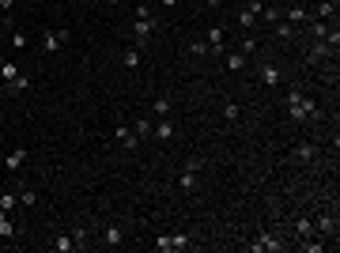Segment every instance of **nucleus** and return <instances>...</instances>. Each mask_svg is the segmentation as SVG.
<instances>
[{
	"label": "nucleus",
	"instance_id": "412c9836",
	"mask_svg": "<svg viewBox=\"0 0 340 253\" xmlns=\"http://www.w3.org/2000/svg\"><path fill=\"white\" fill-rule=\"evenodd\" d=\"M329 31H333V27H329L325 19H314V23H310V34H314V38H322V42H325V34H329Z\"/></svg>",
	"mask_w": 340,
	"mask_h": 253
},
{
	"label": "nucleus",
	"instance_id": "5701e85b",
	"mask_svg": "<svg viewBox=\"0 0 340 253\" xmlns=\"http://www.w3.org/2000/svg\"><path fill=\"white\" fill-rule=\"evenodd\" d=\"M15 235V223L8 219V212H0V238H12Z\"/></svg>",
	"mask_w": 340,
	"mask_h": 253
},
{
	"label": "nucleus",
	"instance_id": "4c0bfd02",
	"mask_svg": "<svg viewBox=\"0 0 340 253\" xmlns=\"http://www.w3.org/2000/svg\"><path fill=\"white\" fill-rule=\"evenodd\" d=\"M12 4L15 0H0V12H12Z\"/></svg>",
	"mask_w": 340,
	"mask_h": 253
},
{
	"label": "nucleus",
	"instance_id": "9d476101",
	"mask_svg": "<svg viewBox=\"0 0 340 253\" xmlns=\"http://www.w3.org/2000/svg\"><path fill=\"white\" fill-rule=\"evenodd\" d=\"M23 163H27V148H12V151H8V159H4V167L15 174L19 167H23Z\"/></svg>",
	"mask_w": 340,
	"mask_h": 253
},
{
	"label": "nucleus",
	"instance_id": "ddd939ff",
	"mask_svg": "<svg viewBox=\"0 0 340 253\" xmlns=\"http://www.w3.org/2000/svg\"><path fill=\"white\" fill-rule=\"evenodd\" d=\"M314 159H318L314 144H299V148H295V163H314Z\"/></svg>",
	"mask_w": 340,
	"mask_h": 253
},
{
	"label": "nucleus",
	"instance_id": "72a5a7b5",
	"mask_svg": "<svg viewBox=\"0 0 340 253\" xmlns=\"http://www.w3.org/2000/svg\"><path fill=\"white\" fill-rule=\"evenodd\" d=\"M303 249H306V253H322V249H325V242H314V238H303Z\"/></svg>",
	"mask_w": 340,
	"mask_h": 253
},
{
	"label": "nucleus",
	"instance_id": "b1692460",
	"mask_svg": "<svg viewBox=\"0 0 340 253\" xmlns=\"http://www.w3.org/2000/svg\"><path fill=\"white\" fill-rule=\"evenodd\" d=\"M19 204V193H0V212H12Z\"/></svg>",
	"mask_w": 340,
	"mask_h": 253
},
{
	"label": "nucleus",
	"instance_id": "4be33fe9",
	"mask_svg": "<svg viewBox=\"0 0 340 253\" xmlns=\"http://www.w3.org/2000/svg\"><path fill=\"white\" fill-rule=\"evenodd\" d=\"M238 53H242V57H250V53H257V34H246V38H242V45H238Z\"/></svg>",
	"mask_w": 340,
	"mask_h": 253
},
{
	"label": "nucleus",
	"instance_id": "aec40b11",
	"mask_svg": "<svg viewBox=\"0 0 340 253\" xmlns=\"http://www.w3.org/2000/svg\"><path fill=\"white\" fill-rule=\"evenodd\" d=\"M53 249H57V253H68V249H76L72 235H57V238H53Z\"/></svg>",
	"mask_w": 340,
	"mask_h": 253
},
{
	"label": "nucleus",
	"instance_id": "20e7f679",
	"mask_svg": "<svg viewBox=\"0 0 340 253\" xmlns=\"http://www.w3.org/2000/svg\"><path fill=\"white\" fill-rule=\"evenodd\" d=\"M250 249H254V253H280V249H284V242L272 238V235H257L254 242H250Z\"/></svg>",
	"mask_w": 340,
	"mask_h": 253
},
{
	"label": "nucleus",
	"instance_id": "2f4dec72",
	"mask_svg": "<svg viewBox=\"0 0 340 253\" xmlns=\"http://www.w3.org/2000/svg\"><path fill=\"white\" fill-rule=\"evenodd\" d=\"M189 53L193 57H208V42H189Z\"/></svg>",
	"mask_w": 340,
	"mask_h": 253
},
{
	"label": "nucleus",
	"instance_id": "f3484780",
	"mask_svg": "<svg viewBox=\"0 0 340 253\" xmlns=\"http://www.w3.org/2000/svg\"><path fill=\"white\" fill-rule=\"evenodd\" d=\"M336 50L329 42H318V45H310V61H322V57H333Z\"/></svg>",
	"mask_w": 340,
	"mask_h": 253
},
{
	"label": "nucleus",
	"instance_id": "c85d7f7f",
	"mask_svg": "<svg viewBox=\"0 0 340 253\" xmlns=\"http://www.w3.org/2000/svg\"><path fill=\"white\" fill-rule=\"evenodd\" d=\"M182 189H197V174H193V170H186V174H182Z\"/></svg>",
	"mask_w": 340,
	"mask_h": 253
},
{
	"label": "nucleus",
	"instance_id": "dca6fc26",
	"mask_svg": "<svg viewBox=\"0 0 340 253\" xmlns=\"http://www.w3.org/2000/svg\"><path fill=\"white\" fill-rule=\"evenodd\" d=\"M314 15H318V19H325V23H329V19L336 15V0H322V4L314 8Z\"/></svg>",
	"mask_w": 340,
	"mask_h": 253
},
{
	"label": "nucleus",
	"instance_id": "cd10ccee",
	"mask_svg": "<svg viewBox=\"0 0 340 253\" xmlns=\"http://www.w3.org/2000/svg\"><path fill=\"white\" fill-rule=\"evenodd\" d=\"M19 204H27V208H34V204H38V193H34V189H19Z\"/></svg>",
	"mask_w": 340,
	"mask_h": 253
},
{
	"label": "nucleus",
	"instance_id": "7c9ffc66",
	"mask_svg": "<svg viewBox=\"0 0 340 253\" xmlns=\"http://www.w3.org/2000/svg\"><path fill=\"white\" fill-rule=\"evenodd\" d=\"M132 132L140 136V140H144V136H151V121H136V125H132Z\"/></svg>",
	"mask_w": 340,
	"mask_h": 253
},
{
	"label": "nucleus",
	"instance_id": "2eb2a0df",
	"mask_svg": "<svg viewBox=\"0 0 340 253\" xmlns=\"http://www.w3.org/2000/svg\"><path fill=\"white\" fill-rule=\"evenodd\" d=\"M261 80H265L268 87H280V80H284V76H280L276 64H265V68H261Z\"/></svg>",
	"mask_w": 340,
	"mask_h": 253
},
{
	"label": "nucleus",
	"instance_id": "a878e982",
	"mask_svg": "<svg viewBox=\"0 0 340 253\" xmlns=\"http://www.w3.org/2000/svg\"><path fill=\"white\" fill-rule=\"evenodd\" d=\"M295 231H299V238H314V223H310L306 216H303V219L295 223Z\"/></svg>",
	"mask_w": 340,
	"mask_h": 253
},
{
	"label": "nucleus",
	"instance_id": "c756f323",
	"mask_svg": "<svg viewBox=\"0 0 340 253\" xmlns=\"http://www.w3.org/2000/svg\"><path fill=\"white\" fill-rule=\"evenodd\" d=\"M318 231H322V235H333V216H318Z\"/></svg>",
	"mask_w": 340,
	"mask_h": 253
},
{
	"label": "nucleus",
	"instance_id": "393cba45",
	"mask_svg": "<svg viewBox=\"0 0 340 253\" xmlns=\"http://www.w3.org/2000/svg\"><path fill=\"white\" fill-rule=\"evenodd\" d=\"M261 19H265V23H280V19H284V12L272 4V8H261Z\"/></svg>",
	"mask_w": 340,
	"mask_h": 253
},
{
	"label": "nucleus",
	"instance_id": "7ed1b4c3",
	"mask_svg": "<svg viewBox=\"0 0 340 253\" xmlns=\"http://www.w3.org/2000/svg\"><path fill=\"white\" fill-rule=\"evenodd\" d=\"M151 31H155V19H132V34H136V50L151 42Z\"/></svg>",
	"mask_w": 340,
	"mask_h": 253
},
{
	"label": "nucleus",
	"instance_id": "4468645a",
	"mask_svg": "<svg viewBox=\"0 0 340 253\" xmlns=\"http://www.w3.org/2000/svg\"><path fill=\"white\" fill-rule=\"evenodd\" d=\"M121 64H125V68H140V64H144V50H125V53H121Z\"/></svg>",
	"mask_w": 340,
	"mask_h": 253
},
{
	"label": "nucleus",
	"instance_id": "58836bf2",
	"mask_svg": "<svg viewBox=\"0 0 340 253\" xmlns=\"http://www.w3.org/2000/svg\"><path fill=\"white\" fill-rule=\"evenodd\" d=\"M159 4H163V8H174V4H178V0H159Z\"/></svg>",
	"mask_w": 340,
	"mask_h": 253
},
{
	"label": "nucleus",
	"instance_id": "39448f33",
	"mask_svg": "<svg viewBox=\"0 0 340 253\" xmlns=\"http://www.w3.org/2000/svg\"><path fill=\"white\" fill-rule=\"evenodd\" d=\"M64 42H68V31H42V50L46 53H57Z\"/></svg>",
	"mask_w": 340,
	"mask_h": 253
},
{
	"label": "nucleus",
	"instance_id": "473e14b6",
	"mask_svg": "<svg viewBox=\"0 0 340 253\" xmlns=\"http://www.w3.org/2000/svg\"><path fill=\"white\" fill-rule=\"evenodd\" d=\"M72 242H76V249L87 246V227H76V231H72Z\"/></svg>",
	"mask_w": 340,
	"mask_h": 253
},
{
	"label": "nucleus",
	"instance_id": "ea45409f",
	"mask_svg": "<svg viewBox=\"0 0 340 253\" xmlns=\"http://www.w3.org/2000/svg\"><path fill=\"white\" fill-rule=\"evenodd\" d=\"M208 4H212V8H219V4H223V0H208Z\"/></svg>",
	"mask_w": 340,
	"mask_h": 253
},
{
	"label": "nucleus",
	"instance_id": "a19ab883",
	"mask_svg": "<svg viewBox=\"0 0 340 253\" xmlns=\"http://www.w3.org/2000/svg\"><path fill=\"white\" fill-rule=\"evenodd\" d=\"M106 4H121V0H106Z\"/></svg>",
	"mask_w": 340,
	"mask_h": 253
},
{
	"label": "nucleus",
	"instance_id": "0eeeda50",
	"mask_svg": "<svg viewBox=\"0 0 340 253\" xmlns=\"http://www.w3.org/2000/svg\"><path fill=\"white\" fill-rule=\"evenodd\" d=\"M155 140H174V121L170 118H155Z\"/></svg>",
	"mask_w": 340,
	"mask_h": 253
},
{
	"label": "nucleus",
	"instance_id": "9b49d317",
	"mask_svg": "<svg viewBox=\"0 0 340 253\" xmlns=\"http://www.w3.org/2000/svg\"><path fill=\"white\" fill-rule=\"evenodd\" d=\"M272 31H276V38H280V42H291V38H295V31H299V27H291L287 19H280V23H272Z\"/></svg>",
	"mask_w": 340,
	"mask_h": 253
},
{
	"label": "nucleus",
	"instance_id": "1a4fd4ad",
	"mask_svg": "<svg viewBox=\"0 0 340 253\" xmlns=\"http://www.w3.org/2000/svg\"><path fill=\"white\" fill-rule=\"evenodd\" d=\"M27 87H31V76H23V72H19L15 80H8L4 87H0V91H4V95H19V91H27Z\"/></svg>",
	"mask_w": 340,
	"mask_h": 253
},
{
	"label": "nucleus",
	"instance_id": "f257e3e1",
	"mask_svg": "<svg viewBox=\"0 0 340 253\" xmlns=\"http://www.w3.org/2000/svg\"><path fill=\"white\" fill-rule=\"evenodd\" d=\"M189 246H193L189 235H159V238H155V249H159V253H182Z\"/></svg>",
	"mask_w": 340,
	"mask_h": 253
},
{
	"label": "nucleus",
	"instance_id": "bb28decb",
	"mask_svg": "<svg viewBox=\"0 0 340 253\" xmlns=\"http://www.w3.org/2000/svg\"><path fill=\"white\" fill-rule=\"evenodd\" d=\"M0 76H4V83H8V80H15V76H19L15 61H0Z\"/></svg>",
	"mask_w": 340,
	"mask_h": 253
},
{
	"label": "nucleus",
	"instance_id": "f704fd0d",
	"mask_svg": "<svg viewBox=\"0 0 340 253\" xmlns=\"http://www.w3.org/2000/svg\"><path fill=\"white\" fill-rule=\"evenodd\" d=\"M223 118H227V121H238V102H227V106H223Z\"/></svg>",
	"mask_w": 340,
	"mask_h": 253
},
{
	"label": "nucleus",
	"instance_id": "f8f14e48",
	"mask_svg": "<svg viewBox=\"0 0 340 253\" xmlns=\"http://www.w3.org/2000/svg\"><path fill=\"white\" fill-rule=\"evenodd\" d=\"M170 106H174L170 95H159V99L151 102V113H155V118H170Z\"/></svg>",
	"mask_w": 340,
	"mask_h": 253
},
{
	"label": "nucleus",
	"instance_id": "6e6552de",
	"mask_svg": "<svg viewBox=\"0 0 340 253\" xmlns=\"http://www.w3.org/2000/svg\"><path fill=\"white\" fill-rule=\"evenodd\" d=\"M284 19H287L291 27H299V23L306 27V23H310V12H306L303 4H295V8H287V12H284Z\"/></svg>",
	"mask_w": 340,
	"mask_h": 253
},
{
	"label": "nucleus",
	"instance_id": "a211bd4d",
	"mask_svg": "<svg viewBox=\"0 0 340 253\" xmlns=\"http://www.w3.org/2000/svg\"><path fill=\"white\" fill-rule=\"evenodd\" d=\"M223 64H227V72H238V68L246 64V57H242L238 50H235V53H223Z\"/></svg>",
	"mask_w": 340,
	"mask_h": 253
},
{
	"label": "nucleus",
	"instance_id": "e433bc0d",
	"mask_svg": "<svg viewBox=\"0 0 340 253\" xmlns=\"http://www.w3.org/2000/svg\"><path fill=\"white\" fill-rule=\"evenodd\" d=\"M12 45H15V50H23V45H27V34L15 31V34H12Z\"/></svg>",
	"mask_w": 340,
	"mask_h": 253
},
{
	"label": "nucleus",
	"instance_id": "6ab92c4d",
	"mask_svg": "<svg viewBox=\"0 0 340 253\" xmlns=\"http://www.w3.org/2000/svg\"><path fill=\"white\" fill-rule=\"evenodd\" d=\"M102 242H106V246H118V242H121V227H118V223H110V227L102 231Z\"/></svg>",
	"mask_w": 340,
	"mask_h": 253
},
{
	"label": "nucleus",
	"instance_id": "423d86ee",
	"mask_svg": "<svg viewBox=\"0 0 340 253\" xmlns=\"http://www.w3.org/2000/svg\"><path fill=\"white\" fill-rule=\"evenodd\" d=\"M114 136H118V144H121L125 151H136V144H140V136H136L132 125H125V121L118 125V132H114Z\"/></svg>",
	"mask_w": 340,
	"mask_h": 253
},
{
	"label": "nucleus",
	"instance_id": "f03ea898",
	"mask_svg": "<svg viewBox=\"0 0 340 253\" xmlns=\"http://www.w3.org/2000/svg\"><path fill=\"white\" fill-rule=\"evenodd\" d=\"M261 8H265V0H250V4L238 12V23H242V31H254V27H257V19H261Z\"/></svg>",
	"mask_w": 340,
	"mask_h": 253
},
{
	"label": "nucleus",
	"instance_id": "c9c22d12",
	"mask_svg": "<svg viewBox=\"0 0 340 253\" xmlns=\"http://www.w3.org/2000/svg\"><path fill=\"white\" fill-rule=\"evenodd\" d=\"M200 167H204V159H200V155H193V159H189V163H186V170H193V174H197V170H200Z\"/></svg>",
	"mask_w": 340,
	"mask_h": 253
}]
</instances>
